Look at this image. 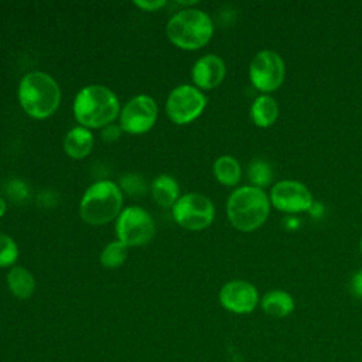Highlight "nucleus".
<instances>
[{
  "label": "nucleus",
  "instance_id": "18",
  "mask_svg": "<svg viewBox=\"0 0 362 362\" xmlns=\"http://www.w3.org/2000/svg\"><path fill=\"white\" fill-rule=\"evenodd\" d=\"M151 195L160 206L173 208L180 198V185L174 177L161 174L153 180Z\"/></svg>",
  "mask_w": 362,
  "mask_h": 362
},
{
  "label": "nucleus",
  "instance_id": "4",
  "mask_svg": "<svg viewBox=\"0 0 362 362\" xmlns=\"http://www.w3.org/2000/svg\"><path fill=\"white\" fill-rule=\"evenodd\" d=\"M165 34L175 47L194 51L209 42L214 34V23L205 11L187 7L168 20Z\"/></svg>",
  "mask_w": 362,
  "mask_h": 362
},
{
  "label": "nucleus",
  "instance_id": "5",
  "mask_svg": "<svg viewBox=\"0 0 362 362\" xmlns=\"http://www.w3.org/2000/svg\"><path fill=\"white\" fill-rule=\"evenodd\" d=\"M123 195L117 184L109 180L93 182L82 195L79 214L88 225H103L119 216L122 212Z\"/></svg>",
  "mask_w": 362,
  "mask_h": 362
},
{
  "label": "nucleus",
  "instance_id": "12",
  "mask_svg": "<svg viewBox=\"0 0 362 362\" xmlns=\"http://www.w3.org/2000/svg\"><path fill=\"white\" fill-rule=\"evenodd\" d=\"M221 305L233 314H249L259 304L257 288L247 280H230L219 291Z\"/></svg>",
  "mask_w": 362,
  "mask_h": 362
},
{
  "label": "nucleus",
  "instance_id": "2",
  "mask_svg": "<svg viewBox=\"0 0 362 362\" xmlns=\"http://www.w3.org/2000/svg\"><path fill=\"white\" fill-rule=\"evenodd\" d=\"M74 116L86 129H103L119 116V99L103 85L83 86L74 99Z\"/></svg>",
  "mask_w": 362,
  "mask_h": 362
},
{
  "label": "nucleus",
  "instance_id": "21",
  "mask_svg": "<svg viewBox=\"0 0 362 362\" xmlns=\"http://www.w3.org/2000/svg\"><path fill=\"white\" fill-rule=\"evenodd\" d=\"M127 257V246L120 240L107 243L100 253V263L106 269H116L124 263Z\"/></svg>",
  "mask_w": 362,
  "mask_h": 362
},
{
  "label": "nucleus",
  "instance_id": "16",
  "mask_svg": "<svg viewBox=\"0 0 362 362\" xmlns=\"http://www.w3.org/2000/svg\"><path fill=\"white\" fill-rule=\"evenodd\" d=\"M252 122L262 129L270 127L279 117V105L270 95H259L250 105L249 110Z\"/></svg>",
  "mask_w": 362,
  "mask_h": 362
},
{
  "label": "nucleus",
  "instance_id": "11",
  "mask_svg": "<svg viewBox=\"0 0 362 362\" xmlns=\"http://www.w3.org/2000/svg\"><path fill=\"white\" fill-rule=\"evenodd\" d=\"M158 107L148 95L132 98L120 112V129L129 134H143L148 132L157 120Z\"/></svg>",
  "mask_w": 362,
  "mask_h": 362
},
{
  "label": "nucleus",
  "instance_id": "1",
  "mask_svg": "<svg viewBox=\"0 0 362 362\" xmlns=\"http://www.w3.org/2000/svg\"><path fill=\"white\" fill-rule=\"evenodd\" d=\"M270 208L269 194L253 185L238 187L226 201L228 219L240 232H253L263 226L270 215Z\"/></svg>",
  "mask_w": 362,
  "mask_h": 362
},
{
  "label": "nucleus",
  "instance_id": "7",
  "mask_svg": "<svg viewBox=\"0 0 362 362\" xmlns=\"http://www.w3.org/2000/svg\"><path fill=\"white\" fill-rule=\"evenodd\" d=\"M173 218L184 229L202 230L214 222L215 206L208 197L199 192H187L174 204Z\"/></svg>",
  "mask_w": 362,
  "mask_h": 362
},
{
  "label": "nucleus",
  "instance_id": "15",
  "mask_svg": "<svg viewBox=\"0 0 362 362\" xmlns=\"http://www.w3.org/2000/svg\"><path fill=\"white\" fill-rule=\"evenodd\" d=\"M260 305L267 315L274 318H284L294 311L296 303L290 293L276 288L264 293L260 300Z\"/></svg>",
  "mask_w": 362,
  "mask_h": 362
},
{
  "label": "nucleus",
  "instance_id": "28",
  "mask_svg": "<svg viewBox=\"0 0 362 362\" xmlns=\"http://www.w3.org/2000/svg\"><path fill=\"white\" fill-rule=\"evenodd\" d=\"M359 249H361V255H362V235H361V240H359Z\"/></svg>",
  "mask_w": 362,
  "mask_h": 362
},
{
  "label": "nucleus",
  "instance_id": "23",
  "mask_svg": "<svg viewBox=\"0 0 362 362\" xmlns=\"http://www.w3.org/2000/svg\"><path fill=\"white\" fill-rule=\"evenodd\" d=\"M120 185L126 192H129L132 195H140V194H144V191H146L143 178H140L136 174L123 175L120 180Z\"/></svg>",
  "mask_w": 362,
  "mask_h": 362
},
{
  "label": "nucleus",
  "instance_id": "10",
  "mask_svg": "<svg viewBox=\"0 0 362 362\" xmlns=\"http://www.w3.org/2000/svg\"><path fill=\"white\" fill-rule=\"evenodd\" d=\"M270 204L280 212L300 214L310 211L314 205L308 187L297 180H281L272 185Z\"/></svg>",
  "mask_w": 362,
  "mask_h": 362
},
{
  "label": "nucleus",
  "instance_id": "27",
  "mask_svg": "<svg viewBox=\"0 0 362 362\" xmlns=\"http://www.w3.org/2000/svg\"><path fill=\"white\" fill-rule=\"evenodd\" d=\"M6 201L3 199V197L0 195V218L4 215V212H6Z\"/></svg>",
  "mask_w": 362,
  "mask_h": 362
},
{
  "label": "nucleus",
  "instance_id": "17",
  "mask_svg": "<svg viewBox=\"0 0 362 362\" xmlns=\"http://www.w3.org/2000/svg\"><path fill=\"white\" fill-rule=\"evenodd\" d=\"M6 281L11 294L20 300L30 298L35 290V279L24 266L11 267L7 273Z\"/></svg>",
  "mask_w": 362,
  "mask_h": 362
},
{
  "label": "nucleus",
  "instance_id": "13",
  "mask_svg": "<svg viewBox=\"0 0 362 362\" xmlns=\"http://www.w3.org/2000/svg\"><path fill=\"white\" fill-rule=\"evenodd\" d=\"M226 75V65L216 54L202 55L195 61L191 69V76L198 89H214L223 81Z\"/></svg>",
  "mask_w": 362,
  "mask_h": 362
},
{
  "label": "nucleus",
  "instance_id": "14",
  "mask_svg": "<svg viewBox=\"0 0 362 362\" xmlns=\"http://www.w3.org/2000/svg\"><path fill=\"white\" fill-rule=\"evenodd\" d=\"M93 147V136L89 129L83 126L72 127L64 139L65 153L75 160L85 158Z\"/></svg>",
  "mask_w": 362,
  "mask_h": 362
},
{
  "label": "nucleus",
  "instance_id": "25",
  "mask_svg": "<svg viewBox=\"0 0 362 362\" xmlns=\"http://www.w3.org/2000/svg\"><path fill=\"white\" fill-rule=\"evenodd\" d=\"M134 6H137L141 10L146 11H156L158 8H161L163 6H165V0H141V1H134Z\"/></svg>",
  "mask_w": 362,
  "mask_h": 362
},
{
  "label": "nucleus",
  "instance_id": "6",
  "mask_svg": "<svg viewBox=\"0 0 362 362\" xmlns=\"http://www.w3.org/2000/svg\"><path fill=\"white\" fill-rule=\"evenodd\" d=\"M286 76V64L283 57L273 49H260L255 54L249 65V78L252 85L262 93L269 95L279 89Z\"/></svg>",
  "mask_w": 362,
  "mask_h": 362
},
{
  "label": "nucleus",
  "instance_id": "9",
  "mask_svg": "<svg viewBox=\"0 0 362 362\" xmlns=\"http://www.w3.org/2000/svg\"><path fill=\"white\" fill-rule=\"evenodd\" d=\"M206 96L192 85L175 86L165 102V112L175 124H188L194 122L205 109Z\"/></svg>",
  "mask_w": 362,
  "mask_h": 362
},
{
  "label": "nucleus",
  "instance_id": "24",
  "mask_svg": "<svg viewBox=\"0 0 362 362\" xmlns=\"http://www.w3.org/2000/svg\"><path fill=\"white\" fill-rule=\"evenodd\" d=\"M120 132H122L120 126L107 124V126L103 127L100 136H102V139H103L105 141H115V140H117V139L120 137Z\"/></svg>",
  "mask_w": 362,
  "mask_h": 362
},
{
  "label": "nucleus",
  "instance_id": "26",
  "mask_svg": "<svg viewBox=\"0 0 362 362\" xmlns=\"http://www.w3.org/2000/svg\"><path fill=\"white\" fill-rule=\"evenodd\" d=\"M351 291L354 296L362 298V269L356 270L351 279Z\"/></svg>",
  "mask_w": 362,
  "mask_h": 362
},
{
  "label": "nucleus",
  "instance_id": "22",
  "mask_svg": "<svg viewBox=\"0 0 362 362\" xmlns=\"http://www.w3.org/2000/svg\"><path fill=\"white\" fill-rule=\"evenodd\" d=\"M18 257V247L14 239L0 232V267H8L16 263Z\"/></svg>",
  "mask_w": 362,
  "mask_h": 362
},
{
  "label": "nucleus",
  "instance_id": "20",
  "mask_svg": "<svg viewBox=\"0 0 362 362\" xmlns=\"http://www.w3.org/2000/svg\"><path fill=\"white\" fill-rule=\"evenodd\" d=\"M247 178L250 181V185L263 189L273 180L272 165L262 158L252 160L247 165Z\"/></svg>",
  "mask_w": 362,
  "mask_h": 362
},
{
  "label": "nucleus",
  "instance_id": "3",
  "mask_svg": "<svg viewBox=\"0 0 362 362\" xmlns=\"http://www.w3.org/2000/svg\"><path fill=\"white\" fill-rule=\"evenodd\" d=\"M23 110L33 119H47L59 106L61 89L57 81L41 71H33L23 76L17 90Z\"/></svg>",
  "mask_w": 362,
  "mask_h": 362
},
{
  "label": "nucleus",
  "instance_id": "19",
  "mask_svg": "<svg viewBox=\"0 0 362 362\" xmlns=\"http://www.w3.org/2000/svg\"><path fill=\"white\" fill-rule=\"evenodd\" d=\"M212 171L218 182L226 187L238 185L242 177V167L239 161L229 154L218 157L212 165Z\"/></svg>",
  "mask_w": 362,
  "mask_h": 362
},
{
  "label": "nucleus",
  "instance_id": "8",
  "mask_svg": "<svg viewBox=\"0 0 362 362\" xmlns=\"http://www.w3.org/2000/svg\"><path fill=\"white\" fill-rule=\"evenodd\" d=\"M117 240L127 247L148 243L156 232L151 215L141 206H127L116 218L115 226Z\"/></svg>",
  "mask_w": 362,
  "mask_h": 362
}]
</instances>
